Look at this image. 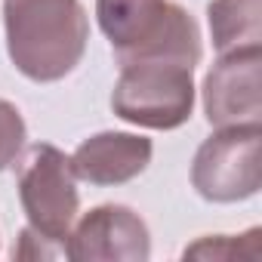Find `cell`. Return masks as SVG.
Wrapping results in <instances>:
<instances>
[{"instance_id": "cell-1", "label": "cell", "mask_w": 262, "mask_h": 262, "mask_svg": "<svg viewBox=\"0 0 262 262\" xmlns=\"http://www.w3.org/2000/svg\"><path fill=\"white\" fill-rule=\"evenodd\" d=\"M7 56L34 83L68 77L90 40V19L80 0H4Z\"/></svg>"}, {"instance_id": "cell-2", "label": "cell", "mask_w": 262, "mask_h": 262, "mask_svg": "<svg viewBox=\"0 0 262 262\" xmlns=\"http://www.w3.org/2000/svg\"><path fill=\"white\" fill-rule=\"evenodd\" d=\"M96 22L117 65L148 56L201 62V28L194 16L173 0H96Z\"/></svg>"}, {"instance_id": "cell-3", "label": "cell", "mask_w": 262, "mask_h": 262, "mask_svg": "<svg viewBox=\"0 0 262 262\" xmlns=\"http://www.w3.org/2000/svg\"><path fill=\"white\" fill-rule=\"evenodd\" d=\"M194 62L179 56H148L120 65L111 90V111L145 129H179L194 111Z\"/></svg>"}, {"instance_id": "cell-4", "label": "cell", "mask_w": 262, "mask_h": 262, "mask_svg": "<svg viewBox=\"0 0 262 262\" xmlns=\"http://www.w3.org/2000/svg\"><path fill=\"white\" fill-rule=\"evenodd\" d=\"M16 188L19 204L28 216V228L65 253V241L80 210L71 158L50 142L22 148V155L16 158Z\"/></svg>"}, {"instance_id": "cell-5", "label": "cell", "mask_w": 262, "mask_h": 262, "mask_svg": "<svg viewBox=\"0 0 262 262\" xmlns=\"http://www.w3.org/2000/svg\"><path fill=\"white\" fill-rule=\"evenodd\" d=\"M262 123L219 126L191 161V185L210 204H237L259 191Z\"/></svg>"}, {"instance_id": "cell-6", "label": "cell", "mask_w": 262, "mask_h": 262, "mask_svg": "<svg viewBox=\"0 0 262 262\" xmlns=\"http://www.w3.org/2000/svg\"><path fill=\"white\" fill-rule=\"evenodd\" d=\"M151 256V231L145 219L123 204H99L71 225L65 259L74 262H145Z\"/></svg>"}, {"instance_id": "cell-7", "label": "cell", "mask_w": 262, "mask_h": 262, "mask_svg": "<svg viewBox=\"0 0 262 262\" xmlns=\"http://www.w3.org/2000/svg\"><path fill=\"white\" fill-rule=\"evenodd\" d=\"M259 62L262 50H237L216 59L201 86L204 114L210 126L219 129V126L262 123Z\"/></svg>"}, {"instance_id": "cell-8", "label": "cell", "mask_w": 262, "mask_h": 262, "mask_svg": "<svg viewBox=\"0 0 262 262\" xmlns=\"http://www.w3.org/2000/svg\"><path fill=\"white\" fill-rule=\"evenodd\" d=\"M155 145L151 139L139 133H117V129H105L90 139H83L74 155H71V170L77 179L111 188V185H126L136 176H142L151 164Z\"/></svg>"}, {"instance_id": "cell-9", "label": "cell", "mask_w": 262, "mask_h": 262, "mask_svg": "<svg viewBox=\"0 0 262 262\" xmlns=\"http://www.w3.org/2000/svg\"><path fill=\"white\" fill-rule=\"evenodd\" d=\"M207 22L219 56L262 50V0H210Z\"/></svg>"}, {"instance_id": "cell-10", "label": "cell", "mask_w": 262, "mask_h": 262, "mask_svg": "<svg viewBox=\"0 0 262 262\" xmlns=\"http://www.w3.org/2000/svg\"><path fill=\"white\" fill-rule=\"evenodd\" d=\"M262 228H250L244 234H207L198 237L191 247L182 250V259H213V262H231V259H259L262 253Z\"/></svg>"}, {"instance_id": "cell-11", "label": "cell", "mask_w": 262, "mask_h": 262, "mask_svg": "<svg viewBox=\"0 0 262 262\" xmlns=\"http://www.w3.org/2000/svg\"><path fill=\"white\" fill-rule=\"evenodd\" d=\"M25 139H28V126L22 111L13 102L0 99V173L16 164V158L25 148Z\"/></svg>"}]
</instances>
